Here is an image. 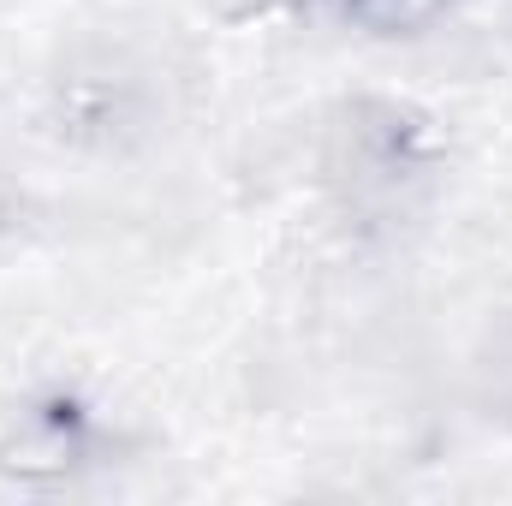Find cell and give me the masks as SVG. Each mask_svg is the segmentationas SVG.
I'll return each instance as SVG.
<instances>
[{"label":"cell","instance_id":"cell-1","mask_svg":"<svg viewBox=\"0 0 512 506\" xmlns=\"http://www.w3.org/2000/svg\"><path fill=\"white\" fill-rule=\"evenodd\" d=\"M358 24H370V30H411V24H423L441 0H340Z\"/></svg>","mask_w":512,"mask_h":506}]
</instances>
